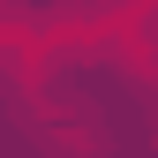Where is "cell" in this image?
Masks as SVG:
<instances>
[{
	"label": "cell",
	"instance_id": "obj_1",
	"mask_svg": "<svg viewBox=\"0 0 158 158\" xmlns=\"http://www.w3.org/2000/svg\"><path fill=\"white\" fill-rule=\"evenodd\" d=\"M8 83H15L23 128H30L53 158H106V128H98V113H90L75 90H53V75L30 68V60H8Z\"/></svg>",
	"mask_w": 158,
	"mask_h": 158
}]
</instances>
